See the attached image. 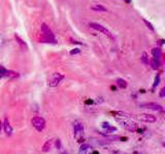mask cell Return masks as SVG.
I'll return each instance as SVG.
<instances>
[{"mask_svg": "<svg viewBox=\"0 0 165 154\" xmlns=\"http://www.w3.org/2000/svg\"><path fill=\"white\" fill-rule=\"evenodd\" d=\"M142 63H144L146 65L149 64V60H148V57H147V54H142Z\"/></svg>", "mask_w": 165, "mask_h": 154, "instance_id": "21", "label": "cell"}, {"mask_svg": "<svg viewBox=\"0 0 165 154\" xmlns=\"http://www.w3.org/2000/svg\"><path fill=\"white\" fill-rule=\"evenodd\" d=\"M40 30H41V32H43V33L45 34V35L47 36L50 40H53V41L55 40V36H54L53 31L50 29L49 26H48L47 24H45V23L41 24V26H40Z\"/></svg>", "mask_w": 165, "mask_h": 154, "instance_id": "6", "label": "cell"}, {"mask_svg": "<svg viewBox=\"0 0 165 154\" xmlns=\"http://www.w3.org/2000/svg\"><path fill=\"white\" fill-rule=\"evenodd\" d=\"M78 154H92V146L89 144H82Z\"/></svg>", "mask_w": 165, "mask_h": 154, "instance_id": "8", "label": "cell"}, {"mask_svg": "<svg viewBox=\"0 0 165 154\" xmlns=\"http://www.w3.org/2000/svg\"><path fill=\"white\" fill-rule=\"evenodd\" d=\"M125 1H126L127 3H130V0H125Z\"/></svg>", "mask_w": 165, "mask_h": 154, "instance_id": "28", "label": "cell"}, {"mask_svg": "<svg viewBox=\"0 0 165 154\" xmlns=\"http://www.w3.org/2000/svg\"><path fill=\"white\" fill-rule=\"evenodd\" d=\"M80 50L78 49V48H75V49L74 50H71V52H70V54H78V52H80Z\"/></svg>", "mask_w": 165, "mask_h": 154, "instance_id": "25", "label": "cell"}, {"mask_svg": "<svg viewBox=\"0 0 165 154\" xmlns=\"http://www.w3.org/2000/svg\"><path fill=\"white\" fill-rule=\"evenodd\" d=\"M55 146H56V148H57V149H62V143H61V141H60L59 139H57L55 141Z\"/></svg>", "mask_w": 165, "mask_h": 154, "instance_id": "19", "label": "cell"}, {"mask_svg": "<svg viewBox=\"0 0 165 154\" xmlns=\"http://www.w3.org/2000/svg\"><path fill=\"white\" fill-rule=\"evenodd\" d=\"M160 97H161V98L165 97V88H161V90H160Z\"/></svg>", "mask_w": 165, "mask_h": 154, "instance_id": "24", "label": "cell"}, {"mask_svg": "<svg viewBox=\"0 0 165 154\" xmlns=\"http://www.w3.org/2000/svg\"><path fill=\"white\" fill-rule=\"evenodd\" d=\"M2 129H3V131H4L5 135L11 136V134H13V127H11V123H9V121L7 118H5L4 122L2 123Z\"/></svg>", "mask_w": 165, "mask_h": 154, "instance_id": "7", "label": "cell"}, {"mask_svg": "<svg viewBox=\"0 0 165 154\" xmlns=\"http://www.w3.org/2000/svg\"><path fill=\"white\" fill-rule=\"evenodd\" d=\"M101 126H102V129H108V127L110 126V124L108 122H103L101 124Z\"/></svg>", "mask_w": 165, "mask_h": 154, "instance_id": "23", "label": "cell"}, {"mask_svg": "<svg viewBox=\"0 0 165 154\" xmlns=\"http://www.w3.org/2000/svg\"><path fill=\"white\" fill-rule=\"evenodd\" d=\"M90 28H92V29H94L95 31H98L99 33H102L103 35L107 36L108 38H110V39H114V35L112 34V32L110 31L108 29H106L105 27H103L102 25H100V24L98 23H90L89 24Z\"/></svg>", "mask_w": 165, "mask_h": 154, "instance_id": "1", "label": "cell"}, {"mask_svg": "<svg viewBox=\"0 0 165 154\" xmlns=\"http://www.w3.org/2000/svg\"><path fill=\"white\" fill-rule=\"evenodd\" d=\"M152 54L155 59H159V60H160L161 56H162V50L159 47H155L152 49Z\"/></svg>", "mask_w": 165, "mask_h": 154, "instance_id": "13", "label": "cell"}, {"mask_svg": "<svg viewBox=\"0 0 165 154\" xmlns=\"http://www.w3.org/2000/svg\"><path fill=\"white\" fill-rule=\"evenodd\" d=\"M159 83H160V75H157V76L155 77V82H154V84H153V88H156Z\"/></svg>", "mask_w": 165, "mask_h": 154, "instance_id": "18", "label": "cell"}, {"mask_svg": "<svg viewBox=\"0 0 165 154\" xmlns=\"http://www.w3.org/2000/svg\"><path fill=\"white\" fill-rule=\"evenodd\" d=\"M1 131H2V121L0 120V133H1Z\"/></svg>", "mask_w": 165, "mask_h": 154, "instance_id": "26", "label": "cell"}, {"mask_svg": "<svg viewBox=\"0 0 165 154\" xmlns=\"http://www.w3.org/2000/svg\"><path fill=\"white\" fill-rule=\"evenodd\" d=\"M61 154H70V153L68 151H63V152H61Z\"/></svg>", "mask_w": 165, "mask_h": 154, "instance_id": "27", "label": "cell"}, {"mask_svg": "<svg viewBox=\"0 0 165 154\" xmlns=\"http://www.w3.org/2000/svg\"><path fill=\"white\" fill-rule=\"evenodd\" d=\"M137 119L142 122H147V123H154L157 121V118L152 114H147V113H144V114H139L137 116Z\"/></svg>", "mask_w": 165, "mask_h": 154, "instance_id": "5", "label": "cell"}, {"mask_svg": "<svg viewBox=\"0 0 165 154\" xmlns=\"http://www.w3.org/2000/svg\"><path fill=\"white\" fill-rule=\"evenodd\" d=\"M31 123H32V125H33L34 129L38 131H43V129H46V124H47L45 118L39 117V116L33 117V118L31 119Z\"/></svg>", "mask_w": 165, "mask_h": 154, "instance_id": "2", "label": "cell"}, {"mask_svg": "<svg viewBox=\"0 0 165 154\" xmlns=\"http://www.w3.org/2000/svg\"><path fill=\"white\" fill-rule=\"evenodd\" d=\"M52 144H53V141L52 140H49V141H47L45 144H43V152H45V153H47V152H50L52 149Z\"/></svg>", "mask_w": 165, "mask_h": 154, "instance_id": "12", "label": "cell"}, {"mask_svg": "<svg viewBox=\"0 0 165 154\" xmlns=\"http://www.w3.org/2000/svg\"><path fill=\"white\" fill-rule=\"evenodd\" d=\"M144 23L146 24V25H147V27H148L149 29L151 30V31H153V32L155 31L154 27H153V26H152V24H151V23H150V22H149V21H147V20H144Z\"/></svg>", "mask_w": 165, "mask_h": 154, "instance_id": "17", "label": "cell"}, {"mask_svg": "<svg viewBox=\"0 0 165 154\" xmlns=\"http://www.w3.org/2000/svg\"><path fill=\"white\" fill-rule=\"evenodd\" d=\"M5 74H6V70L2 66H0V78H2L3 76H5Z\"/></svg>", "mask_w": 165, "mask_h": 154, "instance_id": "20", "label": "cell"}, {"mask_svg": "<svg viewBox=\"0 0 165 154\" xmlns=\"http://www.w3.org/2000/svg\"><path fill=\"white\" fill-rule=\"evenodd\" d=\"M92 11H107V9L105 8L102 5H95V6L91 7Z\"/></svg>", "mask_w": 165, "mask_h": 154, "instance_id": "16", "label": "cell"}, {"mask_svg": "<svg viewBox=\"0 0 165 154\" xmlns=\"http://www.w3.org/2000/svg\"><path fill=\"white\" fill-rule=\"evenodd\" d=\"M110 154H128V153H126L124 151H121V150H112L110 152Z\"/></svg>", "mask_w": 165, "mask_h": 154, "instance_id": "22", "label": "cell"}, {"mask_svg": "<svg viewBox=\"0 0 165 154\" xmlns=\"http://www.w3.org/2000/svg\"><path fill=\"white\" fill-rule=\"evenodd\" d=\"M140 108L144 109H150L153 111H163L164 108L162 107V105L158 104V103H142L139 105Z\"/></svg>", "mask_w": 165, "mask_h": 154, "instance_id": "4", "label": "cell"}, {"mask_svg": "<svg viewBox=\"0 0 165 154\" xmlns=\"http://www.w3.org/2000/svg\"><path fill=\"white\" fill-rule=\"evenodd\" d=\"M102 135H103L107 140H110V141H117V142L127 141V138L126 137H121V136H112V135H108V134H102Z\"/></svg>", "mask_w": 165, "mask_h": 154, "instance_id": "9", "label": "cell"}, {"mask_svg": "<svg viewBox=\"0 0 165 154\" xmlns=\"http://www.w3.org/2000/svg\"><path fill=\"white\" fill-rule=\"evenodd\" d=\"M117 85L119 86L120 88H127V81L124 79H122V78H119V79H117Z\"/></svg>", "mask_w": 165, "mask_h": 154, "instance_id": "14", "label": "cell"}, {"mask_svg": "<svg viewBox=\"0 0 165 154\" xmlns=\"http://www.w3.org/2000/svg\"><path fill=\"white\" fill-rule=\"evenodd\" d=\"M84 124H82L80 121L78 120H75L73 121V133L76 134V133H84Z\"/></svg>", "mask_w": 165, "mask_h": 154, "instance_id": "10", "label": "cell"}, {"mask_svg": "<svg viewBox=\"0 0 165 154\" xmlns=\"http://www.w3.org/2000/svg\"><path fill=\"white\" fill-rule=\"evenodd\" d=\"M64 79V75L62 73H54L53 75L51 76V78L49 79V86L51 88H56L62 80Z\"/></svg>", "mask_w": 165, "mask_h": 154, "instance_id": "3", "label": "cell"}, {"mask_svg": "<svg viewBox=\"0 0 165 154\" xmlns=\"http://www.w3.org/2000/svg\"><path fill=\"white\" fill-rule=\"evenodd\" d=\"M15 39H16L17 43L19 44L20 47H21L22 49H26V48H27V44H26V42L24 41V40L22 39V38L20 37V36L18 35V34H15Z\"/></svg>", "mask_w": 165, "mask_h": 154, "instance_id": "11", "label": "cell"}, {"mask_svg": "<svg viewBox=\"0 0 165 154\" xmlns=\"http://www.w3.org/2000/svg\"><path fill=\"white\" fill-rule=\"evenodd\" d=\"M151 65H152V68L153 69H155V70H156V69H158L159 67H160V60H159V59H153L152 61H151Z\"/></svg>", "mask_w": 165, "mask_h": 154, "instance_id": "15", "label": "cell"}]
</instances>
